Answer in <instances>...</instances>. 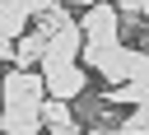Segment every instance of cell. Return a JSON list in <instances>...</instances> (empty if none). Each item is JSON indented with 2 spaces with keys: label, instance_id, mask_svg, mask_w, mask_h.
Returning <instances> with one entry per match:
<instances>
[{
  "label": "cell",
  "instance_id": "cell-11",
  "mask_svg": "<svg viewBox=\"0 0 149 135\" xmlns=\"http://www.w3.org/2000/svg\"><path fill=\"white\" fill-rule=\"evenodd\" d=\"M130 79L149 84V51H140V47H130Z\"/></svg>",
  "mask_w": 149,
  "mask_h": 135
},
{
  "label": "cell",
  "instance_id": "cell-5",
  "mask_svg": "<svg viewBox=\"0 0 149 135\" xmlns=\"http://www.w3.org/2000/svg\"><path fill=\"white\" fill-rule=\"evenodd\" d=\"M79 51H84V33H79V23H65L61 33L47 37V61L42 65H74Z\"/></svg>",
  "mask_w": 149,
  "mask_h": 135
},
{
  "label": "cell",
  "instance_id": "cell-7",
  "mask_svg": "<svg viewBox=\"0 0 149 135\" xmlns=\"http://www.w3.org/2000/svg\"><path fill=\"white\" fill-rule=\"evenodd\" d=\"M42 61H47V33H33V28H28V33L14 42V65H19V70H37Z\"/></svg>",
  "mask_w": 149,
  "mask_h": 135
},
{
  "label": "cell",
  "instance_id": "cell-8",
  "mask_svg": "<svg viewBox=\"0 0 149 135\" xmlns=\"http://www.w3.org/2000/svg\"><path fill=\"white\" fill-rule=\"evenodd\" d=\"M28 19H33V14H28L19 0H0V37H5V42H19V37L28 33Z\"/></svg>",
  "mask_w": 149,
  "mask_h": 135
},
{
  "label": "cell",
  "instance_id": "cell-1",
  "mask_svg": "<svg viewBox=\"0 0 149 135\" xmlns=\"http://www.w3.org/2000/svg\"><path fill=\"white\" fill-rule=\"evenodd\" d=\"M79 61H84L88 70H98V74L107 79V88L130 79V47H126V42H84Z\"/></svg>",
  "mask_w": 149,
  "mask_h": 135
},
{
  "label": "cell",
  "instance_id": "cell-14",
  "mask_svg": "<svg viewBox=\"0 0 149 135\" xmlns=\"http://www.w3.org/2000/svg\"><path fill=\"white\" fill-rule=\"evenodd\" d=\"M61 5H79V9H88V5H107V0H61Z\"/></svg>",
  "mask_w": 149,
  "mask_h": 135
},
{
  "label": "cell",
  "instance_id": "cell-13",
  "mask_svg": "<svg viewBox=\"0 0 149 135\" xmlns=\"http://www.w3.org/2000/svg\"><path fill=\"white\" fill-rule=\"evenodd\" d=\"M84 135H126L121 126H98V130H84Z\"/></svg>",
  "mask_w": 149,
  "mask_h": 135
},
{
  "label": "cell",
  "instance_id": "cell-3",
  "mask_svg": "<svg viewBox=\"0 0 149 135\" xmlns=\"http://www.w3.org/2000/svg\"><path fill=\"white\" fill-rule=\"evenodd\" d=\"M42 84H47V98H61V102H79L88 93V70L74 61V65H42Z\"/></svg>",
  "mask_w": 149,
  "mask_h": 135
},
{
  "label": "cell",
  "instance_id": "cell-10",
  "mask_svg": "<svg viewBox=\"0 0 149 135\" xmlns=\"http://www.w3.org/2000/svg\"><path fill=\"white\" fill-rule=\"evenodd\" d=\"M65 23H74V19L65 14V5H56V9H47V14H37V33H47V37H51V33H61Z\"/></svg>",
  "mask_w": 149,
  "mask_h": 135
},
{
  "label": "cell",
  "instance_id": "cell-4",
  "mask_svg": "<svg viewBox=\"0 0 149 135\" xmlns=\"http://www.w3.org/2000/svg\"><path fill=\"white\" fill-rule=\"evenodd\" d=\"M79 33H84V42H121V14H116V5L112 0L107 5H88L84 19H79Z\"/></svg>",
  "mask_w": 149,
  "mask_h": 135
},
{
  "label": "cell",
  "instance_id": "cell-6",
  "mask_svg": "<svg viewBox=\"0 0 149 135\" xmlns=\"http://www.w3.org/2000/svg\"><path fill=\"white\" fill-rule=\"evenodd\" d=\"M0 130L5 135H37L42 130V112L37 107H0Z\"/></svg>",
  "mask_w": 149,
  "mask_h": 135
},
{
  "label": "cell",
  "instance_id": "cell-15",
  "mask_svg": "<svg viewBox=\"0 0 149 135\" xmlns=\"http://www.w3.org/2000/svg\"><path fill=\"white\" fill-rule=\"evenodd\" d=\"M140 23H144V28H149V5H144V9H140Z\"/></svg>",
  "mask_w": 149,
  "mask_h": 135
},
{
  "label": "cell",
  "instance_id": "cell-9",
  "mask_svg": "<svg viewBox=\"0 0 149 135\" xmlns=\"http://www.w3.org/2000/svg\"><path fill=\"white\" fill-rule=\"evenodd\" d=\"M42 130H56V126H70L74 121V102H61V98H42Z\"/></svg>",
  "mask_w": 149,
  "mask_h": 135
},
{
  "label": "cell",
  "instance_id": "cell-2",
  "mask_svg": "<svg viewBox=\"0 0 149 135\" xmlns=\"http://www.w3.org/2000/svg\"><path fill=\"white\" fill-rule=\"evenodd\" d=\"M42 98H47V84H42V74L37 70H5V79H0V107H42Z\"/></svg>",
  "mask_w": 149,
  "mask_h": 135
},
{
  "label": "cell",
  "instance_id": "cell-12",
  "mask_svg": "<svg viewBox=\"0 0 149 135\" xmlns=\"http://www.w3.org/2000/svg\"><path fill=\"white\" fill-rule=\"evenodd\" d=\"M47 135H84V126H79V121H70V126H56V130H47Z\"/></svg>",
  "mask_w": 149,
  "mask_h": 135
}]
</instances>
